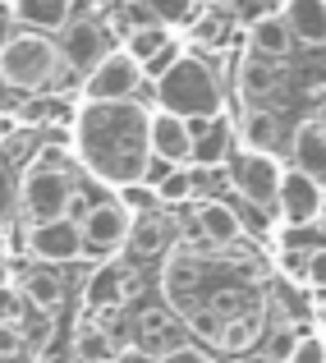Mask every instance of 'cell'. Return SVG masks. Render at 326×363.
<instances>
[{
  "instance_id": "cell-1",
  "label": "cell",
  "mask_w": 326,
  "mask_h": 363,
  "mask_svg": "<svg viewBox=\"0 0 326 363\" xmlns=\"http://www.w3.org/2000/svg\"><path fill=\"white\" fill-rule=\"evenodd\" d=\"M74 152L83 170L111 189H133L152 166V111L142 101L83 106L74 116Z\"/></svg>"
},
{
  "instance_id": "cell-2",
  "label": "cell",
  "mask_w": 326,
  "mask_h": 363,
  "mask_svg": "<svg viewBox=\"0 0 326 363\" xmlns=\"http://www.w3.org/2000/svg\"><path fill=\"white\" fill-rule=\"evenodd\" d=\"M157 111L179 120H220V83L212 65L198 55H179L157 74Z\"/></svg>"
},
{
  "instance_id": "cell-3",
  "label": "cell",
  "mask_w": 326,
  "mask_h": 363,
  "mask_svg": "<svg viewBox=\"0 0 326 363\" xmlns=\"http://www.w3.org/2000/svg\"><path fill=\"white\" fill-rule=\"evenodd\" d=\"M60 65H64L60 46L42 33H28V28H18V33L9 37V46L0 51V74H5V83L18 88L23 97L51 88V83L60 79Z\"/></svg>"
},
{
  "instance_id": "cell-4",
  "label": "cell",
  "mask_w": 326,
  "mask_h": 363,
  "mask_svg": "<svg viewBox=\"0 0 326 363\" xmlns=\"http://www.w3.org/2000/svg\"><path fill=\"white\" fill-rule=\"evenodd\" d=\"M281 179H285V170L276 166V157H266V152H235V157H230V189H235L244 203L262 207V212H276V207H281Z\"/></svg>"
},
{
  "instance_id": "cell-5",
  "label": "cell",
  "mask_w": 326,
  "mask_h": 363,
  "mask_svg": "<svg viewBox=\"0 0 326 363\" xmlns=\"http://www.w3.org/2000/svg\"><path fill=\"white\" fill-rule=\"evenodd\" d=\"M142 88V65L133 60L129 51H111L97 69L83 79V101L88 106H111V101H138Z\"/></svg>"
},
{
  "instance_id": "cell-6",
  "label": "cell",
  "mask_w": 326,
  "mask_h": 363,
  "mask_svg": "<svg viewBox=\"0 0 326 363\" xmlns=\"http://www.w3.org/2000/svg\"><path fill=\"white\" fill-rule=\"evenodd\" d=\"M74 198V179L60 166H33L23 175V212L37 221H64Z\"/></svg>"
},
{
  "instance_id": "cell-7",
  "label": "cell",
  "mask_w": 326,
  "mask_h": 363,
  "mask_svg": "<svg viewBox=\"0 0 326 363\" xmlns=\"http://www.w3.org/2000/svg\"><path fill=\"white\" fill-rule=\"evenodd\" d=\"M55 46H60L64 69H74V74L88 79V74L111 55V28H101L97 18H74V23L60 33V42H55Z\"/></svg>"
},
{
  "instance_id": "cell-8",
  "label": "cell",
  "mask_w": 326,
  "mask_h": 363,
  "mask_svg": "<svg viewBox=\"0 0 326 363\" xmlns=\"http://www.w3.org/2000/svg\"><path fill=\"white\" fill-rule=\"evenodd\" d=\"M23 244L37 262H79V257L88 253L83 225H74L69 216H64V221H37Z\"/></svg>"
},
{
  "instance_id": "cell-9",
  "label": "cell",
  "mask_w": 326,
  "mask_h": 363,
  "mask_svg": "<svg viewBox=\"0 0 326 363\" xmlns=\"http://www.w3.org/2000/svg\"><path fill=\"white\" fill-rule=\"evenodd\" d=\"M129 230H133V216L124 212V203H97V207H92V216L83 221V240H88V253L129 248Z\"/></svg>"
},
{
  "instance_id": "cell-10",
  "label": "cell",
  "mask_w": 326,
  "mask_h": 363,
  "mask_svg": "<svg viewBox=\"0 0 326 363\" xmlns=\"http://www.w3.org/2000/svg\"><path fill=\"white\" fill-rule=\"evenodd\" d=\"M326 207V189L317 184V179H308L303 170H285L281 179V216L290 225H303V221H317Z\"/></svg>"
},
{
  "instance_id": "cell-11",
  "label": "cell",
  "mask_w": 326,
  "mask_h": 363,
  "mask_svg": "<svg viewBox=\"0 0 326 363\" xmlns=\"http://www.w3.org/2000/svg\"><path fill=\"white\" fill-rule=\"evenodd\" d=\"M152 161H166L170 170L193 161V129H189V120L170 116V111H152Z\"/></svg>"
},
{
  "instance_id": "cell-12",
  "label": "cell",
  "mask_w": 326,
  "mask_h": 363,
  "mask_svg": "<svg viewBox=\"0 0 326 363\" xmlns=\"http://www.w3.org/2000/svg\"><path fill=\"white\" fill-rule=\"evenodd\" d=\"M290 157H294V170H303L308 179H317L326 189V124L322 120H299L294 124Z\"/></svg>"
},
{
  "instance_id": "cell-13",
  "label": "cell",
  "mask_w": 326,
  "mask_h": 363,
  "mask_svg": "<svg viewBox=\"0 0 326 363\" xmlns=\"http://www.w3.org/2000/svg\"><path fill=\"white\" fill-rule=\"evenodd\" d=\"M74 5L79 0H9V14L28 33H64L74 23Z\"/></svg>"
},
{
  "instance_id": "cell-14",
  "label": "cell",
  "mask_w": 326,
  "mask_h": 363,
  "mask_svg": "<svg viewBox=\"0 0 326 363\" xmlns=\"http://www.w3.org/2000/svg\"><path fill=\"white\" fill-rule=\"evenodd\" d=\"M198 281H203V262H198L193 253H175V257L166 262V272H161V285H166L170 303H175V308H184V318L193 313V290H198Z\"/></svg>"
},
{
  "instance_id": "cell-15",
  "label": "cell",
  "mask_w": 326,
  "mask_h": 363,
  "mask_svg": "<svg viewBox=\"0 0 326 363\" xmlns=\"http://www.w3.org/2000/svg\"><path fill=\"white\" fill-rule=\"evenodd\" d=\"M281 18L290 23L294 42H303V46H326V0H285Z\"/></svg>"
},
{
  "instance_id": "cell-16",
  "label": "cell",
  "mask_w": 326,
  "mask_h": 363,
  "mask_svg": "<svg viewBox=\"0 0 326 363\" xmlns=\"http://www.w3.org/2000/svg\"><path fill=\"white\" fill-rule=\"evenodd\" d=\"M248 46H253V55H262V60H285V55L294 51V33L290 23H285L281 14H262L253 18V28H248Z\"/></svg>"
},
{
  "instance_id": "cell-17",
  "label": "cell",
  "mask_w": 326,
  "mask_h": 363,
  "mask_svg": "<svg viewBox=\"0 0 326 363\" xmlns=\"http://www.w3.org/2000/svg\"><path fill=\"white\" fill-rule=\"evenodd\" d=\"M235 74H239V97L244 101H262V97H271V92L281 88V69H276L271 60H262V55H253V51L239 60Z\"/></svg>"
},
{
  "instance_id": "cell-18",
  "label": "cell",
  "mask_w": 326,
  "mask_h": 363,
  "mask_svg": "<svg viewBox=\"0 0 326 363\" xmlns=\"http://www.w3.org/2000/svg\"><path fill=\"white\" fill-rule=\"evenodd\" d=\"M262 331H266V318H262V308H257V313H244V318L225 322V327H220V336H216V345L225 350V354L244 359V354H253V350H257Z\"/></svg>"
},
{
  "instance_id": "cell-19",
  "label": "cell",
  "mask_w": 326,
  "mask_h": 363,
  "mask_svg": "<svg viewBox=\"0 0 326 363\" xmlns=\"http://www.w3.org/2000/svg\"><path fill=\"white\" fill-rule=\"evenodd\" d=\"M198 230H203L207 244H235L244 235V225H239V212L230 203H203L198 207Z\"/></svg>"
},
{
  "instance_id": "cell-20",
  "label": "cell",
  "mask_w": 326,
  "mask_h": 363,
  "mask_svg": "<svg viewBox=\"0 0 326 363\" xmlns=\"http://www.w3.org/2000/svg\"><path fill=\"white\" fill-rule=\"evenodd\" d=\"M239 133H244L248 152H266V157H271V147L281 143V120H276V111L253 106V111H244V120H239Z\"/></svg>"
},
{
  "instance_id": "cell-21",
  "label": "cell",
  "mask_w": 326,
  "mask_h": 363,
  "mask_svg": "<svg viewBox=\"0 0 326 363\" xmlns=\"http://www.w3.org/2000/svg\"><path fill=\"white\" fill-rule=\"evenodd\" d=\"M189 129H193V157L203 161V166H216V161L230 157V124L225 120H189Z\"/></svg>"
},
{
  "instance_id": "cell-22",
  "label": "cell",
  "mask_w": 326,
  "mask_h": 363,
  "mask_svg": "<svg viewBox=\"0 0 326 363\" xmlns=\"http://www.w3.org/2000/svg\"><path fill=\"white\" fill-rule=\"evenodd\" d=\"M124 51H129L142 69H147V65H161L170 55V28H161V23L142 28V33H133L129 42H124Z\"/></svg>"
},
{
  "instance_id": "cell-23",
  "label": "cell",
  "mask_w": 326,
  "mask_h": 363,
  "mask_svg": "<svg viewBox=\"0 0 326 363\" xmlns=\"http://www.w3.org/2000/svg\"><path fill=\"white\" fill-rule=\"evenodd\" d=\"M166 221H161V212H147V216H133V230H129V253L133 257H152L166 248Z\"/></svg>"
},
{
  "instance_id": "cell-24",
  "label": "cell",
  "mask_w": 326,
  "mask_h": 363,
  "mask_svg": "<svg viewBox=\"0 0 326 363\" xmlns=\"http://www.w3.org/2000/svg\"><path fill=\"white\" fill-rule=\"evenodd\" d=\"M18 290H23V299L33 303V308H42V313L60 308V299H64V285H60V276H51V272H28Z\"/></svg>"
},
{
  "instance_id": "cell-25",
  "label": "cell",
  "mask_w": 326,
  "mask_h": 363,
  "mask_svg": "<svg viewBox=\"0 0 326 363\" xmlns=\"http://www.w3.org/2000/svg\"><path fill=\"white\" fill-rule=\"evenodd\" d=\"M74 363H115V340L106 327H83L74 336Z\"/></svg>"
},
{
  "instance_id": "cell-26",
  "label": "cell",
  "mask_w": 326,
  "mask_h": 363,
  "mask_svg": "<svg viewBox=\"0 0 326 363\" xmlns=\"http://www.w3.org/2000/svg\"><path fill=\"white\" fill-rule=\"evenodd\" d=\"M23 207V179L9 170V161H0V225H9Z\"/></svg>"
},
{
  "instance_id": "cell-27",
  "label": "cell",
  "mask_w": 326,
  "mask_h": 363,
  "mask_svg": "<svg viewBox=\"0 0 326 363\" xmlns=\"http://www.w3.org/2000/svg\"><path fill=\"white\" fill-rule=\"evenodd\" d=\"M88 299L92 303H120L124 299V272H115V267L97 272V276H92V285H88Z\"/></svg>"
},
{
  "instance_id": "cell-28",
  "label": "cell",
  "mask_w": 326,
  "mask_h": 363,
  "mask_svg": "<svg viewBox=\"0 0 326 363\" xmlns=\"http://www.w3.org/2000/svg\"><path fill=\"white\" fill-rule=\"evenodd\" d=\"M193 184H198V179L189 175L184 166H175V170H166V175L157 179V198H161V203H179V198L193 194Z\"/></svg>"
},
{
  "instance_id": "cell-29",
  "label": "cell",
  "mask_w": 326,
  "mask_h": 363,
  "mask_svg": "<svg viewBox=\"0 0 326 363\" xmlns=\"http://www.w3.org/2000/svg\"><path fill=\"white\" fill-rule=\"evenodd\" d=\"M170 336H175V331H138V336H133V345H138V354L166 363V359H170V350H179Z\"/></svg>"
},
{
  "instance_id": "cell-30",
  "label": "cell",
  "mask_w": 326,
  "mask_h": 363,
  "mask_svg": "<svg viewBox=\"0 0 326 363\" xmlns=\"http://www.w3.org/2000/svg\"><path fill=\"white\" fill-rule=\"evenodd\" d=\"M142 5L152 9V18H157L161 28H170V23H184V18L193 14V0H142Z\"/></svg>"
},
{
  "instance_id": "cell-31",
  "label": "cell",
  "mask_w": 326,
  "mask_h": 363,
  "mask_svg": "<svg viewBox=\"0 0 326 363\" xmlns=\"http://www.w3.org/2000/svg\"><path fill=\"white\" fill-rule=\"evenodd\" d=\"M285 363H326V336H313V331L299 336L290 345V359H285Z\"/></svg>"
},
{
  "instance_id": "cell-32",
  "label": "cell",
  "mask_w": 326,
  "mask_h": 363,
  "mask_svg": "<svg viewBox=\"0 0 326 363\" xmlns=\"http://www.w3.org/2000/svg\"><path fill=\"white\" fill-rule=\"evenodd\" d=\"M55 116H64V101L60 97H23V120L28 124H46V120H55Z\"/></svg>"
},
{
  "instance_id": "cell-33",
  "label": "cell",
  "mask_w": 326,
  "mask_h": 363,
  "mask_svg": "<svg viewBox=\"0 0 326 363\" xmlns=\"http://www.w3.org/2000/svg\"><path fill=\"white\" fill-rule=\"evenodd\" d=\"M120 203H124V212H129V216H147V212H157V207H161V198L147 194L142 184H133V189H120Z\"/></svg>"
},
{
  "instance_id": "cell-34",
  "label": "cell",
  "mask_w": 326,
  "mask_h": 363,
  "mask_svg": "<svg viewBox=\"0 0 326 363\" xmlns=\"http://www.w3.org/2000/svg\"><path fill=\"white\" fill-rule=\"evenodd\" d=\"M239 225H244L248 235H266L271 230V212H262V207H253V203H244V198H239Z\"/></svg>"
},
{
  "instance_id": "cell-35",
  "label": "cell",
  "mask_w": 326,
  "mask_h": 363,
  "mask_svg": "<svg viewBox=\"0 0 326 363\" xmlns=\"http://www.w3.org/2000/svg\"><path fill=\"white\" fill-rule=\"evenodd\" d=\"M18 318H23V290L0 285V327H14Z\"/></svg>"
},
{
  "instance_id": "cell-36",
  "label": "cell",
  "mask_w": 326,
  "mask_h": 363,
  "mask_svg": "<svg viewBox=\"0 0 326 363\" xmlns=\"http://www.w3.org/2000/svg\"><path fill=\"white\" fill-rule=\"evenodd\" d=\"M23 359V336L14 327H0V363H14Z\"/></svg>"
},
{
  "instance_id": "cell-37",
  "label": "cell",
  "mask_w": 326,
  "mask_h": 363,
  "mask_svg": "<svg viewBox=\"0 0 326 363\" xmlns=\"http://www.w3.org/2000/svg\"><path fill=\"white\" fill-rule=\"evenodd\" d=\"M308 285H317V290H326V244L308 248Z\"/></svg>"
},
{
  "instance_id": "cell-38",
  "label": "cell",
  "mask_w": 326,
  "mask_h": 363,
  "mask_svg": "<svg viewBox=\"0 0 326 363\" xmlns=\"http://www.w3.org/2000/svg\"><path fill=\"white\" fill-rule=\"evenodd\" d=\"M138 331H175V318L166 308H147L138 313Z\"/></svg>"
},
{
  "instance_id": "cell-39",
  "label": "cell",
  "mask_w": 326,
  "mask_h": 363,
  "mask_svg": "<svg viewBox=\"0 0 326 363\" xmlns=\"http://www.w3.org/2000/svg\"><path fill=\"white\" fill-rule=\"evenodd\" d=\"M166 363H212V359H207L198 345H179V350H170V359H166Z\"/></svg>"
},
{
  "instance_id": "cell-40",
  "label": "cell",
  "mask_w": 326,
  "mask_h": 363,
  "mask_svg": "<svg viewBox=\"0 0 326 363\" xmlns=\"http://www.w3.org/2000/svg\"><path fill=\"white\" fill-rule=\"evenodd\" d=\"M5 106H18V111H23V101H18V88H9L5 74H0V111H5Z\"/></svg>"
},
{
  "instance_id": "cell-41",
  "label": "cell",
  "mask_w": 326,
  "mask_h": 363,
  "mask_svg": "<svg viewBox=\"0 0 326 363\" xmlns=\"http://www.w3.org/2000/svg\"><path fill=\"white\" fill-rule=\"evenodd\" d=\"M193 37H198V42H207V37H220V18H203V23L193 28Z\"/></svg>"
},
{
  "instance_id": "cell-42",
  "label": "cell",
  "mask_w": 326,
  "mask_h": 363,
  "mask_svg": "<svg viewBox=\"0 0 326 363\" xmlns=\"http://www.w3.org/2000/svg\"><path fill=\"white\" fill-rule=\"evenodd\" d=\"M9 37H14V28H9V14H5V9H0V51H5V46H9Z\"/></svg>"
},
{
  "instance_id": "cell-43",
  "label": "cell",
  "mask_w": 326,
  "mask_h": 363,
  "mask_svg": "<svg viewBox=\"0 0 326 363\" xmlns=\"http://www.w3.org/2000/svg\"><path fill=\"white\" fill-rule=\"evenodd\" d=\"M0 285H9V262H5V253H0Z\"/></svg>"
},
{
  "instance_id": "cell-44",
  "label": "cell",
  "mask_w": 326,
  "mask_h": 363,
  "mask_svg": "<svg viewBox=\"0 0 326 363\" xmlns=\"http://www.w3.org/2000/svg\"><path fill=\"white\" fill-rule=\"evenodd\" d=\"M235 363H266V359H257V354H244V359H235Z\"/></svg>"
},
{
  "instance_id": "cell-45",
  "label": "cell",
  "mask_w": 326,
  "mask_h": 363,
  "mask_svg": "<svg viewBox=\"0 0 326 363\" xmlns=\"http://www.w3.org/2000/svg\"><path fill=\"white\" fill-rule=\"evenodd\" d=\"M317 120H322V124H326V106H322V111H317Z\"/></svg>"
},
{
  "instance_id": "cell-46",
  "label": "cell",
  "mask_w": 326,
  "mask_h": 363,
  "mask_svg": "<svg viewBox=\"0 0 326 363\" xmlns=\"http://www.w3.org/2000/svg\"><path fill=\"white\" fill-rule=\"evenodd\" d=\"M207 5H230V0H207Z\"/></svg>"
},
{
  "instance_id": "cell-47",
  "label": "cell",
  "mask_w": 326,
  "mask_h": 363,
  "mask_svg": "<svg viewBox=\"0 0 326 363\" xmlns=\"http://www.w3.org/2000/svg\"><path fill=\"white\" fill-rule=\"evenodd\" d=\"M0 248H5V230H0Z\"/></svg>"
},
{
  "instance_id": "cell-48",
  "label": "cell",
  "mask_w": 326,
  "mask_h": 363,
  "mask_svg": "<svg viewBox=\"0 0 326 363\" xmlns=\"http://www.w3.org/2000/svg\"><path fill=\"white\" fill-rule=\"evenodd\" d=\"M322 230H326V225H322Z\"/></svg>"
}]
</instances>
